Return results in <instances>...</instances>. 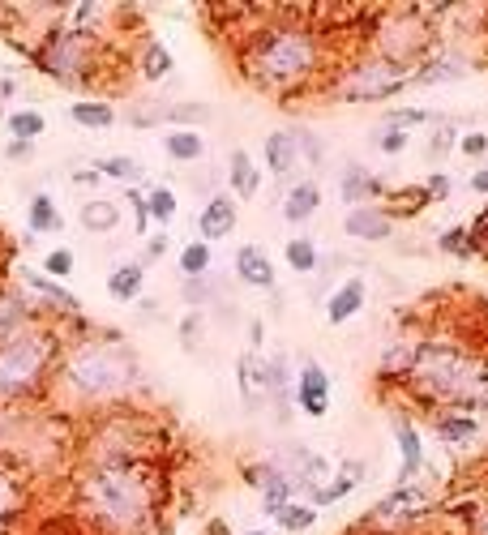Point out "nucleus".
Segmentation results:
<instances>
[{"label":"nucleus","instance_id":"obj_40","mask_svg":"<svg viewBox=\"0 0 488 535\" xmlns=\"http://www.w3.org/2000/svg\"><path fill=\"white\" fill-rule=\"evenodd\" d=\"M150 120H172L176 129H189V125H206L210 107H202V103H180V107H172V112H155Z\"/></svg>","mask_w":488,"mask_h":535},{"label":"nucleus","instance_id":"obj_14","mask_svg":"<svg viewBox=\"0 0 488 535\" xmlns=\"http://www.w3.org/2000/svg\"><path fill=\"white\" fill-rule=\"evenodd\" d=\"M274 463H279V467H283L287 476H292L300 488H309V493H313V488H322V484L330 480V463H326V458L317 454V450H309V446H292L283 458H274Z\"/></svg>","mask_w":488,"mask_h":535},{"label":"nucleus","instance_id":"obj_10","mask_svg":"<svg viewBox=\"0 0 488 535\" xmlns=\"http://www.w3.org/2000/svg\"><path fill=\"white\" fill-rule=\"evenodd\" d=\"M296 407L309 420H322L330 411V373L317 360H304L296 373Z\"/></svg>","mask_w":488,"mask_h":535},{"label":"nucleus","instance_id":"obj_57","mask_svg":"<svg viewBox=\"0 0 488 535\" xmlns=\"http://www.w3.org/2000/svg\"><path fill=\"white\" fill-rule=\"evenodd\" d=\"M5 253L9 249H5V240H0V283H5Z\"/></svg>","mask_w":488,"mask_h":535},{"label":"nucleus","instance_id":"obj_35","mask_svg":"<svg viewBox=\"0 0 488 535\" xmlns=\"http://www.w3.org/2000/svg\"><path fill=\"white\" fill-rule=\"evenodd\" d=\"M210 244L206 240H193V244H185V249H180V274H185V279H206V270H210Z\"/></svg>","mask_w":488,"mask_h":535},{"label":"nucleus","instance_id":"obj_23","mask_svg":"<svg viewBox=\"0 0 488 535\" xmlns=\"http://www.w3.org/2000/svg\"><path fill=\"white\" fill-rule=\"evenodd\" d=\"M429 206H433V197L424 185H403V189H390L381 197V210H386L390 219H416V214H424Z\"/></svg>","mask_w":488,"mask_h":535},{"label":"nucleus","instance_id":"obj_58","mask_svg":"<svg viewBox=\"0 0 488 535\" xmlns=\"http://www.w3.org/2000/svg\"><path fill=\"white\" fill-rule=\"evenodd\" d=\"M244 535H270V531H244Z\"/></svg>","mask_w":488,"mask_h":535},{"label":"nucleus","instance_id":"obj_37","mask_svg":"<svg viewBox=\"0 0 488 535\" xmlns=\"http://www.w3.org/2000/svg\"><path fill=\"white\" fill-rule=\"evenodd\" d=\"M459 125H454V120H446V116H437V129H433V137H429V159L433 163H441L450 155L454 146H459Z\"/></svg>","mask_w":488,"mask_h":535},{"label":"nucleus","instance_id":"obj_51","mask_svg":"<svg viewBox=\"0 0 488 535\" xmlns=\"http://www.w3.org/2000/svg\"><path fill=\"white\" fill-rule=\"evenodd\" d=\"M210 296H215V292H210L206 279H189V283H185V300H189V304H202V300H210Z\"/></svg>","mask_w":488,"mask_h":535},{"label":"nucleus","instance_id":"obj_30","mask_svg":"<svg viewBox=\"0 0 488 535\" xmlns=\"http://www.w3.org/2000/svg\"><path fill=\"white\" fill-rule=\"evenodd\" d=\"M69 116H73V125H82V129H112L116 125V107L108 99H78L69 107Z\"/></svg>","mask_w":488,"mask_h":535},{"label":"nucleus","instance_id":"obj_19","mask_svg":"<svg viewBox=\"0 0 488 535\" xmlns=\"http://www.w3.org/2000/svg\"><path fill=\"white\" fill-rule=\"evenodd\" d=\"M369 304V287H364V279H347V283H339L330 292V300H326V321L330 326H347L352 317H360V309Z\"/></svg>","mask_w":488,"mask_h":535},{"label":"nucleus","instance_id":"obj_6","mask_svg":"<svg viewBox=\"0 0 488 535\" xmlns=\"http://www.w3.org/2000/svg\"><path fill=\"white\" fill-rule=\"evenodd\" d=\"M433 18L437 13H429V5L381 9L377 22H373V52L416 73L420 60L433 52Z\"/></svg>","mask_w":488,"mask_h":535},{"label":"nucleus","instance_id":"obj_48","mask_svg":"<svg viewBox=\"0 0 488 535\" xmlns=\"http://www.w3.org/2000/svg\"><path fill=\"white\" fill-rule=\"evenodd\" d=\"M424 189H429V197H433V202H446V197L454 193V176H446V172H433L429 180H424Z\"/></svg>","mask_w":488,"mask_h":535},{"label":"nucleus","instance_id":"obj_25","mask_svg":"<svg viewBox=\"0 0 488 535\" xmlns=\"http://www.w3.org/2000/svg\"><path fill=\"white\" fill-rule=\"evenodd\" d=\"M227 180H232V193L244 197V202H253V197L262 193V172H257V163L249 159V150H232V159H227Z\"/></svg>","mask_w":488,"mask_h":535},{"label":"nucleus","instance_id":"obj_13","mask_svg":"<svg viewBox=\"0 0 488 535\" xmlns=\"http://www.w3.org/2000/svg\"><path fill=\"white\" fill-rule=\"evenodd\" d=\"M339 193H343L347 210H356V206H381V197L390 193V185L381 176H373L364 163H347L343 180H339Z\"/></svg>","mask_w":488,"mask_h":535},{"label":"nucleus","instance_id":"obj_4","mask_svg":"<svg viewBox=\"0 0 488 535\" xmlns=\"http://www.w3.org/2000/svg\"><path fill=\"white\" fill-rule=\"evenodd\" d=\"M137 381V360L133 351L112 339V343H73L56 364L52 386L69 394L73 403H108L125 394Z\"/></svg>","mask_w":488,"mask_h":535},{"label":"nucleus","instance_id":"obj_46","mask_svg":"<svg viewBox=\"0 0 488 535\" xmlns=\"http://www.w3.org/2000/svg\"><path fill=\"white\" fill-rule=\"evenodd\" d=\"M292 137H296V146H300V159H309V163H322V159H326L322 142H317L309 129H292Z\"/></svg>","mask_w":488,"mask_h":535},{"label":"nucleus","instance_id":"obj_12","mask_svg":"<svg viewBox=\"0 0 488 535\" xmlns=\"http://www.w3.org/2000/svg\"><path fill=\"white\" fill-rule=\"evenodd\" d=\"M39 321H43V313L26 300L22 287L0 283V343L13 339V334H22V330H30V326H39Z\"/></svg>","mask_w":488,"mask_h":535},{"label":"nucleus","instance_id":"obj_29","mask_svg":"<svg viewBox=\"0 0 488 535\" xmlns=\"http://www.w3.org/2000/svg\"><path fill=\"white\" fill-rule=\"evenodd\" d=\"M142 287H146V266L142 262H125V266H116L112 274H108V296L112 300H137L142 296Z\"/></svg>","mask_w":488,"mask_h":535},{"label":"nucleus","instance_id":"obj_17","mask_svg":"<svg viewBox=\"0 0 488 535\" xmlns=\"http://www.w3.org/2000/svg\"><path fill=\"white\" fill-rule=\"evenodd\" d=\"M18 283L26 287V292H35V296L48 300V317H52V309H56V313H65V317H78V313H82V300L73 296L69 287L52 283L48 274H39V270H18Z\"/></svg>","mask_w":488,"mask_h":535},{"label":"nucleus","instance_id":"obj_16","mask_svg":"<svg viewBox=\"0 0 488 535\" xmlns=\"http://www.w3.org/2000/svg\"><path fill=\"white\" fill-rule=\"evenodd\" d=\"M343 232L352 236V240H390L394 236V219L381 206H356V210H347L343 214Z\"/></svg>","mask_w":488,"mask_h":535},{"label":"nucleus","instance_id":"obj_39","mask_svg":"<svg viewBox=\"0 0 488 535\" xmlns=\"http://www.w3.org/2000/svg\"><path fill=\"white\" fill-rule=\"evenodd\" d=\"M43 129H48V116L43 112H26V107L22 112H9V133L18 137V142H35Z\"/></svg>","mask_w":488,"mask_h":535},{"label":"nucleus","instance_id":"obj_38","mask_svg":"<svg viewBox=\"0 0 488 535\" xmlns=\"http://www.w3.org/2000/svg\"><path fill=\"white\" fill-rule=\"evenodd\" d=\"M146 210H150V219L167 227V223L176 219V193L167 189V185H150L146 189Z\"/></svg>","mask_w":488,"mask_h":535},{"label":"nucleus","instance_id":"obj_34","mask_svg":"<svg viewBox=\"0 0 488 535\" xmlns=\"http://www.w3.org/2000/svg\"><path fill=\"white\" fill-rule=\"evenodd\" d=\"M95 172L103 180H120V185L142 180V167H137V159H129V155H103V159H95Z\"/></svg>","mask_w":488,"mask_h":535},{"label":"nucleus","instance_id":"obj_1","mask_svg":"<svg viewBox=\"0 0 488 535\" xmlns=\"http://www.w3.org/2000/svg\"><path fill=\"white\" fill-rule=\"evenodd\" d=\"M236 60L249 86L274 99H296L317 82H326L322 73H330V43L326 30L313 26V18L274 13L240 39Z\"/></svg>","mask_w":488,"mask_h":535},{"label":"nucleus","instance_id":"obj_24","mask_svg":"<svg viewBox=\"0 0 488 535\" xmlns=\"http://www.w3.org/2000/svg\"><path fill=\"white\" fill-rule=\"evenodd\" d=\"M266 167L274 176H292L300 167V146H296L292 129H274L266 137Z\"/></svg>","mask_w":488,"mask_h":535},{"label":"nucleus","instance_id":"obj_42","mask_svg":"<svg viewBox=\"0 0 488 535\" xmlns=\"http://www.w3.org/2000/svg\"><path fill=\"white\" fill-rule=\"evenodd\" d=\"M416 125H433V112H424V107H403V112H390V116H386V129L411 133Z\"/></svg>","mask_w":488,"mask_h":535},{"label":"nucleus","instance_id":"obj_33","mask_svg":"<svg viewBox=\"0 0 488 535\" xmlns=\"http://www.w3.org/2000/svg\"><path fill=\"white\" fill-rule=\"evenodd\" d=\"M26 214H30V232H39V236H48V232H60V210H56V202L48 193H35L30 197V206H26Z\"/></svg>","mask_w":488,"mask_h":535},{"label":"nucleus","instance_id":"obj_20","mask_svg":"<svg viewBox=\"0 0 488 535\" xmlns=\"http://www.w3.org/2000/svg\"><path fill=\"white\" fill-rule=\"evenodd\" d=\"M236 279L244 287H257V292H270L274 287V262L266 257L262 244H244V249H236Z\"/></svg>","mask_w":488,"mask_h":535},{"label":"nucleus","instance_id":"obj_3","mask_svg":"<svg viewBox=\"0 0 488 535\" xmlns=\"http://www.w3.org/2000/svg\"><path fill=\"white\" fill-rule=\"evenodd\" d=\"M403 394L424 411H471L476 416L480 407H488V351H480L459 330H424Z\"/></svg>","mask_w":488,"mask_h":535},{"label":"nucleus","instance_id":"obj_59","mask_svg":"<svg viewBox=\"0 0 488 535\" xmlns=\"http://www.w3.org/2000/svg\"><path fill=\"white\" fill-rule=\"evenodd\" d=\"M484 257H488V253H484Z\"/></svg>","mask_w":488,"mask_h":535},{"label":"nucleus","instance_id":"obj_5","mask_svg":"<svg viewBox=\"0 0 488 535\" xmlns=\"http://www.w3.org/2000/svg\"><path fill=\"white\" fill-rule=\"evenodd\" d=\"M65 356V339L52 326H30L0 343V403H26L52 386L56 364Z\"/></svg>","mask_w":488,"mask_h":535},{"label":"nucleus","instance_id":"obj_54","mask_svg":"<svg viewBox=\"0 0 488 535\" xmlns=\"http://www.w3.org/2000/svg\"><path fill=\"white\" fill-rule=\"evenodd\" d=\"M471 193H480V197H488V167H480V172H471Z\"/></svg>","mask_w":488,"mask_h":535},{"label":"nucleus","instance_id":"obj_32","mask_svg":"<svg viewBox=\"0 0 488 535\" xmlns=\"http://www.w3.org/2000/svg\"><path fill=\"white\" fill-rule=\"evenodd\" d=\"M172 65H176V60H172V52H167L159 39H146V43H142L137 69H142V78H146V82H163L167 73H172Z\"/></svg>","mask_w":488,"mask_h":535},{"label":"nucleus","instance_id":"obj_18","mask_svg":"<svg viewBox=\"0 0 488 535\" xmlns=\"http://www.w3.org/2000/svg\"><path fill=\"white\" fill-rule=\"evenodd\" d=\"M22 506H26V480H22V471L0 458V535L13 531V523L22 518Z\"/></svg>","mask_w":488,"mask_h":535},{"label":"nucleus","instance_id":"obj_56","mask_svg":"<svg viewBox=\"0 0 488 535\" xmlns=\"http://www.w3.org/2000/svg\"><path fill=\"white\" fill-rule=\"evenodd\" d=\"M206 535H227V523H210V527H206Z\"/></svg>","mask_w":488,"mask_h":535},{"label":"nucleus","instance_id":"obj_9","mask_svg":"<svg viewBox=\"0 0 488 535\" xmlns=\"http://www.w3.org/2000/svg\"><path fill=\"white\" fill-rule=\"evenodd\" d=\"M429 510H437V493L429 484H399V488H390V497H381L373 514H364L360 523L369 527V531H381L386 535L390 527H399V523H420Z\"/></svg>","mask_w":488,"mask_h":535},{"label":"nucleus","instance_id":"obj_7","mask_svg":"<svg viewBox=\"0 0 488 535\" xmlns=\"http://www.w3.org/2000/svg\"><path fill=\"white\" fill-rule=\"evenodd\" d=\"M407 82H411V69L394 65V60L377 56V52H364V56L334 69L326 95L339 99V103H381V99L399 95Z\"/></svg>","mask_w":488,"mask_h":535},{"label":"nucleus","instance_id":"obj_8","mask_svg":"<svg viewBox=\"0 0 488 535\" xmlns=\"http://www.w3.org/2000/svg\"><path fill=\"white\" fill-rule=\"evenodd\" d=\"M39 69L60 86H90L99 82V43L69 26H52L35 48Z\"/></svg>","mask_w":488,"mask_h":535},{"label":"nucleus","instance_id":"obj_49","mask_svg":"<svg viewBox=\"0 0 488 535\" xmlns=\"http://www.w3.org/2000/svg\"><path fill=\"white\" fill-rule=\"evenodd\" d=\"M129 206H133V227H137V232H146V227H150V210H146V193H142V189H129Z\"/></svg>","mask_w":488,"mask_h":535},{"label":"nucleus","instance_id":"obj_2","mask_svg":"<svg viewBox=\"0 0 488 535\" xmlns=\"http://www.w3.org/2000/svg\"><path fill=\"white\" fill-rule=\"evenodd\" d=\"M78 518L99 535H150L159 518L163 480L150 458H108L86 463L73 484Z\"/></svg>","mask_w":488,"mask_h":535},{"label":"nucleus","instance_id":"obj_21","mask_svg":"<svg viewBox=\"0 0 488 535\" xmlns=\"http://www.w3.org/2000/svg\"><path fill=\"white\" fill-rule=\"evenodd\" d=\"M429 428L446 446H463V441L480 433V420L471 416V411H429Z\"/></svg>","mask_w":488,"mask_h":535},{"label":"nucleus","instance_id":"obj_47","mask_svg":"<svg viewBox=\"0 0 488 535\" xmlns=\"http://www.w3.org/2000/svg\"><path fill=\"white\" fill-rule=\"evenodd\" d=\"M377 146H381V155H403V150H407V133H403V129H386V125H381Z\"/></svg>","mask_w":488,"mask_h":535},{"label":"nucleus","instance_id":"obj_55","mask_svg":"<svg viewBox=\"0 0 488 535\" xmlns=\"http://www.w3.org/2000/svg\"><path fill=\"white\" fill-rule=\"evenodd\" d=\"M73 180H78V185H86V189H99V185H103V176L95 172V167H82V172L73 176Z\"/></svg>","mask_w":488,"mask_h":535},{"label":"nucleus","instance_id":"obj_41","mask_svg":"<svg viewBox=\"0 0 488 535\" xmlns=\"http://www.w3.org/2000/svg\"><path fill=\"white\" fill-rule=\"evenodd\" d=\"M317 523V510L309 506V501H292V506H287V510H279V527L283 531H309Z\"/></svg>","mask_w":488,"mask_h":535},{"label":"nucleus","instance_id":"obj_36","mask_svg":"<svg viewBox=\"0 0 488 535\" xmlns=\"http://www.w3.org/2000/svg\"><path fill=\"white\" fill-rule=\"evenodd\" d=\"M317 262H322V257H317V244L309 236H292V240H287V266H292L296 274H313Z\"/></svg>","mask_w":488,"mask_h":535},{"label":"nucleus","instance_id":"obj_22","mask_svg":"<svg viewBox=\"0 0 488 535\" xmlns=\"http://www.w3.org/2000/svg\"><path fill=\"white\" fill-rule=\"evenodd\" d=\"M467 56H459V52H437L433 60H424V65L411 73V82H420V86H433V82H459V78H467Z\"/></svg>","mask_w":488,"mask_h":535},{"label":"nucleus","instance_id":"obj_11","mask_svg":"<svg viewBox=\"0 0 488 535\" xmlns=\"http://www.w3.org/2000/svg\"><path fill=\"white\" fill-rule=\"evenodd\" d=\"M390 433H394V446H399V484H411L424 471V441H420V428L407 411H394L390 416Z\"/></svg>","mask_w":488,"mask_h":535},{"label":"nucleus","instance_id":"obj_27","mask_svg":"<svg viewBox=\"0 0 488 535\" xmlns=\"http://www.w3.org/2000/svg\"><path fill=\"white\" fill-rule=\"evenodd\" d=\"M360 476H364V467H360V463H347L334 480H326L322 488H313V493H309V506L317 510V506H334V501L352 497V488L360 484Z\"/></svg>","mask_w":488,"mask_h":535},{"label":"nucleus","instance_id":"obj_45","mask_svg":"<svg viewBox=\"0 0 488 535\" xmlns=\"http://www.w3.org/2000/svg\"><path fill=\"white\" fill-rule=\"evenodd\" d=\"M459 150L467 159H484L488 155V133L484 129H467L463 137H459Z\"/></svg>","mask_w":488,"mask_h":535},{"label":"nucleus","instance_id":"obj_53","mask_svg":"<svg viewBox=\"0 0 488 535\" xmlns=\"http://www.w3.org/2000/svg\"><path fill=\"white\" fill-rule=\"evenodd\" d=\"M163 253H167V236L159 232V236H150V240H146V253H142V262H159Z\"/></svg>","mask_w":488,"mask_h":535},{"label":"nucleus","instance_id":"obj_15","mask_svg":"<svg viewBox=\"0 0 488 535\" xmlns=\"http://www.w3.org/2000/svg\"><path fill=\"white\" fill-rule=\"evenodd\" d=\"M197 232H202L206 244L227 240L236 232V202H232V193H215V197H210V202L202 206V214H197Z\"/></svg>","mask_w":488,"mask_h":535},{"label":"nucleus","instance_id":"obj_50","mask_svg":"<svg viewBox=\"0 0 488 535\" xmlns=\"http://www.w3.org/2000/svg\"><path fill=\"white\" fill-rule=\"evenodd\" d=\"M467 531H471V535H488V497L471 506V514H467Z\"/></svg>","mask_w":488,"mask_h":535},{"label":"nucleus","instance_id":"obj_44","mask_svg":"<svg viewBox=\"0 0 488 535\" xmlns=\"http://www.w3.org/2000/svg\"><path fill=\"white\" fill-rule=\"evenodd\" d=\"M437 249H446L454 257H471V244H467V227H450V232L437 236Z\"/></svg>","mask_w":488,"mask_h":535},{"label":"nucleus","instance_id":"obj_28","mask_svg":"<svg viewBox=\"0 0 488 535\" xmlns=\"http://www.w3.org/2000/svg\"><path fill=\"white\" fill-rule=\"evenodd\" d=\"M78 219H82V232L108 236V232H116V223H120V206L108 202V197H90V202H82Z\"/></svg>","mask_w":488,"mask_h":535},{"label":"nucleus","instance_id":"obj_52","mask_svg":"<svg viewBox=\"0 0 488 535\" xmlns=\"http://www.w3.org/2000/svg\"><path fill=\"white\" fill-rule=\"evenodd\" d=\"M5 159H18V163L35 159V142H18V137H13V142H9V150H5Z\"/></svg>","mask_w":488,"mask_h":535},{"label":"nucleus","instance_id":"obj_43","mask_svg":"<svg viewBox=\"0 0 488 535\" xmlns=\"http://www.w3.org/2000/svg\"><path fill=\"white\" fill-rule=\"evenodd\" d=\"M43 274H48V279H69L73 274V253L69 249H52L48 257H43Z\"/></svg>","mask_w":488,"mask_h":535},{"label":"nucleus","instance_id":"obj_31","mask_svg":"<svg viewBox=\"0 0 488 535\" xmlns=\"http://www.w3.org/2000/svg\"><path fill=\"white\" fill-rule=\"evenodd\" d=\"M163 150H167V159H176V163H197L206 155V142L197 129H172L163 137Z\"/></svg>","mask_w":488,"mask_h":535},{"label":"nucleus","instance_id":"obj_26","mask_svg":"<svg viewBox=\"0 0 488 535\" xmlns=\"http://www.w3.org/2000/svg\"><path fill=\"white\" fill-rule=\"evenodd\" d=\"M317 206H322V189H317V180H296L292 189L283 197V219L287 223H304L313 219Z\"/></svg>","mask_w":488,"mask_h":535}]
</instances>
